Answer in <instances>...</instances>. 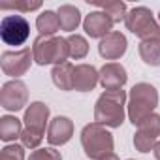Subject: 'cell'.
<instances>
[{"instance_id":"1","label":"cell","mask_w":160,"mask_h":160,"mask_svg":"<svg viewBox=\"0 0 160 160\" xmlns=\"http://www.w3.org/2000/svg\"><path fill=\"white\" fill-rule=\"evenodd\" d=\"M124 108H126V92L119 91H104L94 106V122L106 128H119L124 122Z\"/></svg>"},{"instance_id":"2","label":"cell","mask_w":160,"mask_h":160,"mask_svg":"<svg viewBox=\"0 0 160 160\" xmlns=\"http://www.w3.org/2000/svg\"><path fill=\"white\" fill-rule=\"evenodd\" d=\"M156 106H158V91L154 85L141 81L130 89L126 108H128V119L134 126H138L141 121L152 115Z\"/></svg>"},{"instance_id":"3","label":"cell","mask_w":160,"mask_h":160,"mask_svg":"<svg viewBox=\"0 0 160 160\" xmlns=\"http://www.w3.org/2000/svg\"><path fill=\"white\" fill-rule=\"evenodd\" d=\"M81 147L91 160H102L113 154V134L98 122H89L81 130Z\"/></svg>"},{"instance_id":"4","label":"cell","mask_w":160,"mask_h":160,"mask_svg":"<svg viewBox=\"0 0 160 160\" xmlns=\"http://www.w3.org/2000/svg\"><path fill=\"white\" fill-rule=\"evenodd\" d=\"M49 106L43 102H32L27 111H25V130L21 134V143L23 147L28 149H40V143L43 139V132H45V124L49 121Z\"/></svg>"},{"instance_id":"5","label":"cell","mask_w":160,"mask_h":160,"mask_svg":"<svg viewBox=\"0 0 160 160\" xmlns=\"http://www.w3.org/2000/svg\"><path fill=\"white\" fill-rule=\"evenodd\" d=\"M32 55H34V62L40 64V66L64 64V62H68V57H70L68 38L38 36L34 40V45H32Z\"/></svg>"},{"instance_id":"6","label":"cell","mask_w":160,"mask_h":160,"mask_svg":"<svg viewBox=\"0 0 160 160\" xmlns=\"http://www.w3.org/2000/svg\"><path fill=\"white\" fill-rule=\"evenodd\" d=\"M124 23H126V28H128L132 34H136L141 42L160 38V25H158L156 19L152 17L151 10L145 8V6L132 8V10L126 13Z\"/></svg>"},{"instance_id":"7","label":"cell","mask_w":160,"mask_h":160,"mask_svg":"<svg viewBox=\"0 0 160 160\" xmlns=\"http://www.w3.org/2000/svg\"><path fill=\"white\" fill-rule=\"evenodd\" d=\"M30 36V25L23 15H6L0 23V38L6 45L19 47Z\"/></svg>"},{"instance_id":"8","label":"cell","mask_w":160,"mask_h":160,"mask_svg":"<svg viewBox=\"0 0 160 160\" xmlns=\"http://www.w3.org/2000/svg\"><path fill=\"white\" fill-rule=\"evenodd\" d=\"M160 136V115L152 113L145 121L138 124V130L134 134V147L139 152H151L158 141Z\"/></svg>"},{"instance_id":"9","label":"cell","mask_w":160,"mask_h":160,"mask_svg":"<svg viewBox=\"0 0 160 160\" xmlns=\"http://www.w3.org/2000/svg\"><path fill=\"white\" fill-rule=\"evenodd\" d=\"M34 60V55L28 47H23L19 51H4L0 55V66L2 72L13 79L25 75L30 70V64Z\"/></svg>"},{"instance_id":"10","label":"cell","mask_w":160,"mask_h":160,"mask_svg":"<svg viewBox=\"0 0 160 160\" xmlns=\"http://www.w3.org/2000/svg\"><path fill=\"white\" fill-rule=\"evenodd\" d=\"M28 104V89L21 79H12L2 85L0 106L6 111H21Z\"/></svg>"},{"instance_id":"11","label":"cell","mask_w":160,"mask_h":160,"mask_svg":"<svg viewBox=\"0 0 160 160\" xmlns=\"http://www.w3.org/2000/svg\"><path fill=\"white\" fill-rule=\"evenodd\" d=\"M128 49V42H126V36L119 30H113L109 32L108 36H104L98 43V53L102 58L106 60H117L121 58Z\"/></svg>"},{"instance_id":"12","label":"cell","mask_w":160,"mask_h":160,"mask_svg":"<svg viewBox=\"0 0 160 160\" xmlns=\"http://www.w3.org/2000/svg\"><path fill=\"white\" fill-rule=\"evenodd\" d=\"M128 73L126 68L119 62H108L100 68V85L104 91H119L126 85Z\"/></svg>"},{"instance_id":"13","label":"cell","mask_w":160,"mask_h":160,"mask_svg":"<svg viewBox=\"0 0 160 160\" xmlns=\"http://www.w3.org/2000/svg\"><path fill=\"white\" fill-rule=\"evenodd\" d=\"M72 136H73V121L68 119V117L58 115L47 126V141L53 147H58V145L68 143L72 139Z\"/></svg>"},{"instance_id":"14","label":"cell","mask_w":160,"mask_h":160,"mask_svg":"<svg viewBox=\"0 0 160 160\" xmlns=\"http://www.w3.org/2000/svg\"><path fill=\"white\" fill-rule=\"evenodd\" d=\"M113 25L115 23L111 21V17L108 13H104V12H91L85 17V21H83V30L87 32V36L102 40L104 36H108L109 32H113L111 30Z\"/></svg>"},{"instance_id":"15","label":"cell","mask_w":160,"mask_h":160,"mask_svg":"<svg viewBox=\"0 0 160 160\" xmlns=\"http://www.w3.org/2000/svg\"><path fill=\"white\" fill-rule=\"evenodd\" d=\"M100 83V72L92 64H77L73 70V91L89 92Z\"/></svg>"},{"instance_id":"16","label":"cell","mask_w":160,"mask_h":160,"mask_svg":"<svg viewBox=\"0 0 160 160\" xmlns=\"http://www.w3.org/2000/svg\"><path fill=\"white\" fill-rule=\"evenodd\" d=\"M73 70L75 66H72L70 62H64V64H58L51 70V79L57 89L60 91H73Z\"/></svg>"},{"instance_id":"17","label":"cell","mask_w":160,"mask_h":160,"mask_svg":"<svg viewBox=\"0 0 160 160\" xmlns=\"http://www.w3.org/2000/svg\"><path fill=\"white\" fill-rule=\"evenodd\" d=\"M23 130L25 128L21 124V119H17L13 115L0 117V139L2 141H15L17 138H21Z\"/></svg>"},{"instance_id":"18","label":"cell","mask_w":160,"mask_h":160,"mask_svg":"<svg viewBox=\"0 0 160 160\" xmlns=\"http://www.w3.org/2000/svg\"><path fill=\"white\" fill-rule=\"evenodd\" d=\"M57 15L60 21V30H66V32H73L79 27V23H81V13L72 4H62L58 8Z\"/></svg>"},{"instance_id":"19","label":"cell","mask_w":160,"mask_h":160,"mask_svg":"<svg viewBox=\"0 0 160 160\" xmlns=\"http://www.w3.org/2000/svg\"><path fill=\"white\" fill-rule=\"evenodd\" d=\"M36 28L40 30V36H55L57 30H60L58 15L51 10H45L36 19Z\"/></svg>"},{"instance_id":"20","label":"cell","mask_w":160,"mask_h":160,"mask_svg":"<svg viewBox=\"0 0 160 160\" xmlns=\"http://www.w3.org/2000/svg\"><path fill=\"white\" fill-rule=\"evenodd\" d=\"M139 57L149 66H160V38L141 42L139 43Z\"/></svg>"},{"instance_id":"21","label":"cell","mask_w":160,"mask_h":160,"mask_svg":"<svg viewBox=\"0 0 160 160\" xmlns=\"http://www.w3.org/2000/svg\"><path fill=\"white\" fill-rule=\"evenodd\" d=\"M68 45H70V57L75 60H81L89 53V42L81 34H70L68 36Z\"/></svg>"},{"instance_id":"22","label":"cell","mask_w":160,"mask_h":160,"mask_svg":"<svg viewBox=\"0 0 160 160\" xmlns=\"http://www.w3.org/2000/svg\"><path fill=\"white\" fill-rule=\"evenodd\" d=\"M2 10H15V12H34L42 8L40 0H15V2H2Z\"/></svg>"},{"instance_id":"23","label":"cell","mask_w":160,"mask_h":160,"mask_svg":"<svg viewBox=\"0 0 160 160\" xmlns=\"http://www.w3.org/2000/svg\"><path fill=\"white\" fill-rule=\"evenodd\" d=\"M102 12L108 13L113 23L124 21V19H126V13H128L124 2H109V4H104V6H102Z\"/></svg>"},{"instance_id":"24","label":"cell","mask_w":160,"mask_h":160,"mask_svg":"<svg viewBox=\"0 0 160 160\" xmlns=\"http://www.w3.org/2000/svg\"><path fill=\"white\" fill-rule=\"evenodd\" d=\"M0 160H25V147L12 143L0 151Z\"/></svg>"},{"instance_id":"25","label":"cell","mask_w":160,"mask_h":160,"mask_svg":"<svg viewBox=\"0 0 160 160\" xmlns=\"http://www.w3.org/2000/svg\"><path fill=\"white\" fill-rule=\"evenodd\" d=\"M28 160H62V156H60V151H57L53 147H43V149L32 151Z\"/></svg>"},{"instance_id":"26","label":"cell","mask_w":160,"mask_h":160,"mask_svg":"<svg viewBox=\"0 0 160 160\" xmlns=\"http://www.w3.org/2000/svg\"><path fill=\"white\" fill-rule=\"evenodd\" d=\"M152 152H154V158H156V160H160V141H156V145H154Z\"/></svg>"},{"instance_id":"27","label":"cell","mask_w":160,"mask_h":160,"mask_svg":"<svg viewBox=\"0 0 160 160\" xmlns=\"http://www.w3.org/2000/svg\"><path fill=\"white\" fill-rule=\"evenodd\" d=\"M102 160H119V156L113 152V154H109V156H106V158H102Z\"/></svg>"},{"instance_id":"28","label":"cell","mask_w":160,"mask_h":160,"mask_svg":"<svg viewBox=\"0 0 160 160\" xmlns=\"http://www.w3.org/2000/svg\"><path fill=\"white\" fill-rule=\"evenodd\" d=\"M158 21H160V13H158Z\"/></svg>"},{"instance_id":"29","label":"cell","mask_w":160,"mask_h":160,"mask_svg":"<svg viewBox=\"0 0 160 160\" xmlns=\"http://www.w3.org/2000/svg\"><path fill=\"white\" fill-rule=\"evenodd\" d=\"M128 160H134V158H128Z\"/></svg>"}]
</instances>
